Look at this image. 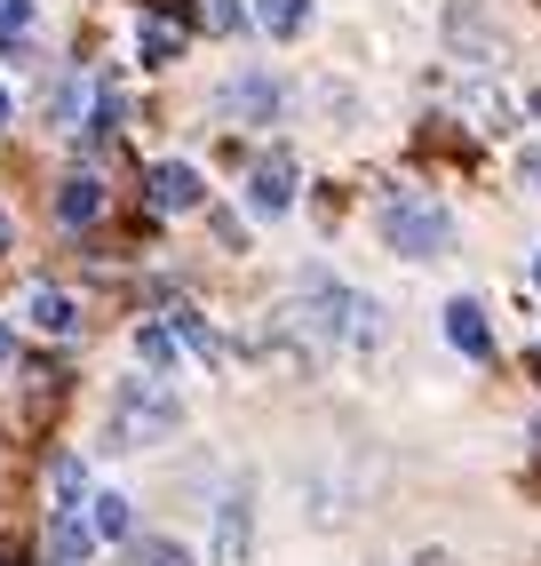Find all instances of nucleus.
Returning <instances> with one entry per match:
<instances>
[{
    "label": "nucleus",
    "mask_w": 541,
    "mask_h": 566,
    "mask_svg": "<svg viewBox=\"0 0 541 566\" xmlns=\"http://www.w3.org/2000/svg\"><path fill=\"white\" fill-rule=\"evenodd\" d=\"M183 431V399L168 384H151V375H128V384H112V407H104V439L120 447V455H144V447H168Z\"/></svg>",
    "instance_id": "f257e3e1"
},
{
    "label": "nucleus",
    "mask_w": 541,
    "mask_h": 566,
    "mask_svg": "<svg viewBox=\"0 0 541 566\" xmlns=\"http://www.w3.org/2000/svg\"><path fill=\"white\" fill-rule=\"evenodd\" d=\"M374 232H382V248L406 255V263H438L454 248V216H446V200L399 192V184H391V192L374 200Z\"/></svg>",
    "instance_id": "f03ea898"
},
{
    "label": "nucleus",
    "mask_w": 541,
    "mask_h": 566,
    "mask_svg": "<svg viewBox=\"0 0 541 566\" xmlns=\"http://www.w3.org/2000/svg\"><path fill=\"white\" fill-rule=\"evenodd\" d=\"M279 104H287V88L270 81V72H231V81L215 88V112H223V120H240V128H270V120H279Z\"/></svg>",
    "instance_id": "7ed1b4c3"
},
{
    "label": "nucleus",
    "mask_w": 541,
    "mask_h": 566,
    "mask_svg": "<svg viewBox=\"0 0 541 566\" xmlns=\"http://www.w3.org/2000/svg\"><path fill=\"white\" fill-rule=\"evenodd\" d=\"M255 558V486H231L215 503V566H247Z\"/></svg>",
    "instance_id": "20e7f679"
},
{
    "label": "nucleus",
    "mask_w": 541,
    "mask_h": 566,
    "mask_svg": "<svg viewBox=\"0 0 541 566\" xmlns=\"http://www.w3.org/2000/svg\"><path fill=\"white\" fill-rule=\"evenodd\" d=\"M247 208L255 216H287L295 208V153H263L247 168Z\"/></svg>",
    "instance_id": "39448f33"
},
{
    "label": "nucleus",
    "mask_w": 541,
    "mask_h": 566,
    "mask_svg": "<svg viewBox=\"0 0 541 566\" xmlns=\"http://www.w3.org/2000/svg\"><path fill=\"white\" fill-rule=\"evenodd\" d=\"M144 192H151V208H160V216H191V208L208 200V184H200V168H191V160H160V168L144 176Z\"/></svg>",
    "instance_id": "423d86ee"
},
{
    "label": "nucleus",
    "mask_w": 541,
    "mask_h": 566,
    "mask_svg": "<svg viewBox=\"0 0 541 566\" xmlns=\"http://www.w3.org/2000/svg\"><path fill=\"white\" fill-rule=\"evenodd\" d=\"M446 41L470 56V64H494L501 56V32L478 17V0H446Z\"/></svg>",
    "instance_id": "0eeeda50"
},
{
    "label": "nucleus",
    "mask_w": 541,
    "mask_h": 566,
    "mask_svg": "<svg viewBox=\"0 0 541 566\" xmlns=\"http://www.w3.org/2000/svg\"><path fill=\"white\" fill-rule=\"evenodd\" d=\"M446 344H454L462 359H494V327H486V304L454 295V304H446Z\"/></svg>",
    "instance_id": "6e6552de"
},
{
    "label": "nucleus",
    "mask_w": 541,
    "mask_h": 566,
    "mask_svg": "<svg viewBox=\"0 0 541 566\" xmlns=\"http://www.w3.org/2000/svg\"><path fill=\"white\" fill-rule=\"evenodd\" d=\"M24 319L32 327H41V335H81V304H72V295L64 287H24Z\"/></svg>",
    "instance_id": "1a4fd4ad"
},
{
    "label": "nucleus",
    "mask_w": 541,
    "mask_h": 566,
    "mask_svg": "<svg viewBox=\"0 0 541 566\" xmlns=\"http://www.w3.org/2000/svg\"><path fill=\"white\" fill-rule=\"evenodd\" d=\"M88 104H96V81H88V72H64V81L41 96V120H49V128H81Z\"/></svg>",
    "instance_id": "9d476101"
},
{
    "label": "nucleus",
    "mask_w": 541,
    "mask_h": 566,
    "mask_svg": "<svg viewBox=\"0 0 541 566\" xmlns=\"http://www.w3.org/2000/svg\"><path fill=\"white\" fill-rule=\"evenodd\" d=\"M96 551V526L81 511H49V566H81Z\"/></svg>",
    "instance_id": "9b49d317"
},
{
    "label": "nucleus",
    "mask_w": 541,
    "mask_h": 566,
    "mask_svg": "<svg viewBox=\"0 0 541 566\" xmlns=\"http://www.w3.org/2000/svg\"><path fill=\"white\" fill-rule=\"evenodd\" d=\"M104 216V184L96 176H64L56 184V223H64V232H81V223H96Z\"/></svg>",
    "instance_id": "f8f14e48"
},
{
    "label": "nucleus",
    "mask_w": 541,
    "mask_h": 566,
    "mask_svg": "<svg viewBox=\"0 0 541 566\" xmlns=\"http://www.w3.org/2000/svg\"><path fill=\"white\" fill-rule=\"evenodd\" d=\"M136 56H144L151 72H168V64L183 56V24H176V17H144V24H136Z\"/></svg>",
    "instance_id": "ddd939ff"
},
{
    "label": "nucleus",
    "mask_w": 541,
    "mask_h": 566,
    "mask_svg": "<svg viewBox=\"0 0 541 566\" xmlns=\"http://www.w3.org/2000/svg\"><path fill=\"white\" fill-rule=\"evenodd\" d=\"M49 511H88V463L72 455V447L49 463Z\"/></svg>",
    "instance_id": "4468645a"
},
{
    "label": "nucleus",
    "mask_w": 541,
    "mask_h": 566,
    "mask_svg": "<svg viewBox=\"0 0 541 566\" xmlns=\"http://www.w3.org/2000/svg\"><path fill=\"white\" fill-rule=\"evenodd\" d=\"M88 526H96V543H136V503L128 495H88Z\"/></svg>",
    "instance_id": "2eb2a0df"
},
{
    "label": "nucleus",
    "mask_w": 541,
    "mask_h": 566,
    "mask_svg": "<svg viewBox=\"0 0 541 566\" xmlns=\"http://www.w3.org/2000/svg\"><path fill=\"white\" fill-rule=\"evenodd\" d=\"M255 24L270 41H303L311 32V0H255Z\"/></svg>",
    "instance_id": "dca6fc26"
},
{
    "label": "nucleus",
    "mask_w": 541,
    "mask_h": 566,
    "mask_svg": "<svg viewBox=\"0 0 541 566\" xmlns=\"http://www.w3.org/2000/svg\"><path fill=\"white\" fill-rule=\"evenodd\" d=\"M136 359L160 375V367H176V327H160V319H144L136 327Z\"/></svg>",
    "instance_id": "f3484780"
},
{
    "label": "nucleus",
    "mask_w": 541,
    "mask_h": 566,
    "mask_svg": "<svg viewBox=\"0 0 541 566\" xmlns=\"http://www.w3.org/2000/svg\"><path fill=\"white\" fill-rule=\"evenodd\" d=\"M128 558H136V566H191V551H183L176 535H136Z\"/></svg>",
    "instance_id": "a211bd4d"
},
{
    "label": "nucleus",
    "mask_w": 541,
    "mask_h": 566,
    "mask_svg": "<svg viewBox=\"0 0 541 566\" xmlns=\"http://www.w3.org/2000/svg\"><path fill=\"white\" fill-rule=\"evenodd\" d=\"M200 24H208V32H240L247 17H240V0H208V9H200Z\"/></svg>",
    "instance_id": "6ab92c4d"
},
{
    "label": "nucleus",
    "mask_w": 541,
    "mask_h": 566,
    "mask_svg": "<svg viewBox=\"0 0 541 566\" xmlns=\"http://www.w3.org/2000/svg\"><path fill=\"white\" fill-rule=\"evenodd\" d=\"M9 32H32V0H0V41Z\"/></svg>",
    "instance_id": "aec40b11"
},
{
    "label": "nucleus",
    "mask_w": 541,
    "mask_h": 566,
    "mask_svg": "<svg viewBox=\"0 0 541 566\" xmlns=\"http://www.w3.org/2000/svg\"><path fill=\"white\" fill-rule=\"evenodd\" d=\"M518 176H526V192H541V144H526V160H518Z\"/></svg>",
    "instance_id": "412c9836"
},
{
    "label": "nucleus",
    "mask_w": 541,
    "mask_h": 566,
    "mask_svg": "<svg viewBox=\"0 0 541 566\" xmlns=\"http://www.w3.org/2000/svg\"><path fill=\"white\" fill-rule=\"evenodd\" d=\"M9 359H17V327H9V319H0V367H9Z\"/></svg>",
    "instance_id": "4be33fe9"
},
{
    "label": "nucleus",
    "mask_w": 541,
    "mask_h": 566,
    "mask_svg": "<svg viewBox=\"0 0 541 566\" xmlns=\"http://www.w3.org/2000/svg\"><path fill=\"white\" fill-rule=\"evenodd\" d=\"M9 248H17V216H9V208H0V255H9Z\"/></svg>",
    "instance_id": "5701e85b"
},
{
    "label": "nucleus",
    "mask_w": 541,
    "mask_h": 566,
    "mask_svg": "<svg viewBox=\"0 0 541 566\" xmlns=\"http://www.w3.org/2000/svg\"><path fill=\"white\" fill-rule=\"evenodd\" d=\"M414 566H446V551H422V558H414Z\"/></svg>",
    "instance_id": "b1692460"
},
{
    "label": "nucleus",
    "mask_w": 541,
    "mask_h": 566,
    "mask_svg": "<svg viewBox=\"0 0 541 566\" xmlns=\"http://www.w3.org/2000/svg\"><path fill=\"white\" fill-rule=\"evenodd\" d=\"M9 112H17V104H9V88H0V128H9Z\"/></svg>",
    "instance_id": "393cba45"
},
{
    "label": "nucleus",
    "mask_w": 541,
    "mask_h": 566,
    "mask_svg": "<svg viewBox=\"0 0 541 566\" xmlns=\"http://www.w3.org/2000/svg\"><path fill=\"white\" fill-rule=\"evenodd\" d=\"M533 280H541V263H533Z\"/></svg>",
    "instance_id": "a878e982"
}]
</instances>
